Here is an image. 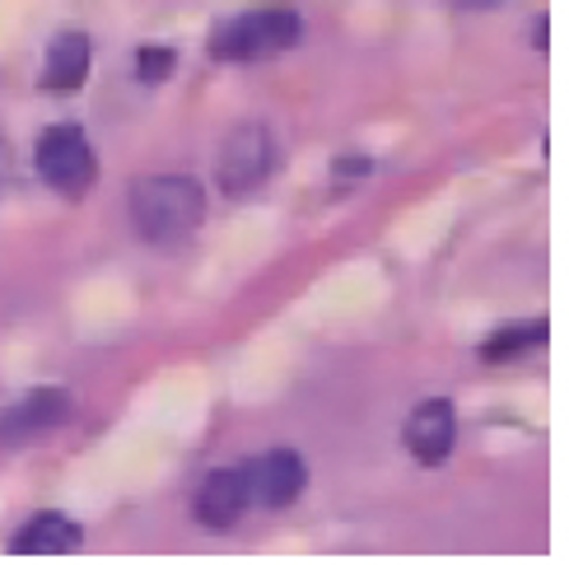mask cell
<instances>
[{
    "instance_id": "cell-9",
    "label": "cell",
    "mask_w": 569,
    "mask_h": 565,
    "mask_svg": "<svg viewBox=\"0 0 569 565\" xmlns=\"http://www.w3.org/2000/svg\"><path fill=\"white\" fill-rule=\"evenodd\" d=\"M89 57H93V47H89L84 33H76V29L57 33L52 47H47V61H42L38 85H42V89H52V93L80 89V85L89 80Z\"/></svg>"
},
{
    "instance_id": "cell-11",
    "label": "cell",
    "mask_w": 569,
    "mask_h": 565,
    "mask_svg": "<svg viewBox=\"0 0 569 565\" xmlns=\"http://www.w3.org/2000/svg\"><path fill=\"white\" fill-rule=\"evenodd\" d=\"M541 341H547V323H513V327L495 333V337L481 346V360L500 365V360L523 356V350H532V346H541Z\"/></svg>"
},
{
    "instance_id": "cell-6",
    "label": "cell",
    "mask_w": 569,
    "mask_h": 565,
    "mask_svg": "<svg viewBox=\"0 0 569 565\" xmlns=\"http://www.w3.org/2000/svg\"><path fill=\"white\" fill-rule=\"evenodd\" d=\"M303 482H308V467L295 449H271L248 463V496L262 509L295 505L303 496Z\"/></svg>"
},
{
    "instance_id": "cell-2",
    "label": "cell",
    "mask_w": 569,
    "mask_h": 565,
    "mask_svg": "<svg viewBox=\"0 0 569 565\" xmlns=\"http://www.w3.org/2000/svg\"><path fill=\"white\" fill-rule=\"evenodd\" d=\"M303 38V19L290 6H257L243 10L224 23H216L210 33V57L216 61H262L276 52H290Z\"/></svg>"
},
{
    "instance_id": "cell-14",
    "label": "cell",
    "mask_w": 569,
    "mask_h": 565,
    "mask_svg": "<svg viewBox=\"0 0 569 565\" xmlns=\"http://www.w3.org/2000/svg\"><path fill=\"white\" fill-rule=\"evenodd\" d=\"M453 6H458V10H495L500 0H453Z\"/></svg>"
},
{
    "instance_id": "cell-4",
    "label": "cell",
    "mask_w": 569,
    "mask_h": 565,
    "mask_svg": "<svg viewBox=\"0 0 569 565\" xmlns=\"http://www.w3.org/2000/svg\"><path fill=\"white\" fill-rule=\"evenodd\" d=\"M220 192L224 197H248L276 174V136L262 122L233 127L220 146Z\"/></svg>"
},
{
    "instance_id": "cell-3",
    "label": "cell",
    "mask_w": 569,
    "mask_h": 565,
    "mask_svg": "<svg viewBox=\"0 0 569 565\" xmlns=\"http://www.w3.org/2000/svg\"><path fill=\"white\" fill-rule=\"evenodd\" d=\"M33 159H38L42 182L52 187V192H61V197H84L89 187L99 182V155H93L84 131L70 127V122L47 127Z\"/></svg>"
},
{
    "instance_id": "cell-8",
    "label": "cell",
    "mask_w": 569,
    "mask_h": 565,
    "mask_svg": "<svg viewBox=\"0 0 569 565\" xmlns=\"http://www.w3.org/2000/svg\"><path fill=\"white\" fill-rule=\"evenodd\" d=\"M453 439H458V416L448 397H430L407 416V449L416 463L425 467H439L448 454H453Z\"/></svg>"
},
{
    "instance_id": "cell-13",
    "label": "cell",
    "mask_w": 569,
    "mask_h": 565,
    "mask_svg": "<svg viewBox=\"0 0 569 565\" xmlns=\"http://www.w3.org/2000/svg\"><path fill=\"white\" fill-rule=\"evenodd\" d=\"M337 174L341 178H365L369 174V159H360V155H355V159H337Z\"/></svg>"
},
{
    "instance_id": "cell-1",
    "label": "cell",
    "mask_w": 569,
    "mask_h": 565,
    "mask_svg": "<svg viewBox=\"0 0 569 565\" xmlns=\"http://www.w3.org/2000/svg\"><path fill=\"white\" fill-rule=\"evenodd\" d=\"M206 220V192L197 178H140L131 187V225L146 244L169 248Z\"/></svg>"
},
{
    "instance_id": "cell-7",
    "label": "cell",
    "mask_w": 569,
    "mask_h": 565,
    "mask_svg": "<svg viewBox=\"0 0 569 565\" xmlns=\"http://www.w3.org/2000/svg\"><path fill=\"white\" fill-rule=\"evenodd\" d=\"M252 505L248 496V467H216L197 490V524L210 533H229Z\"/></svg>"
},
{
    "instance_id": "cell-12",
    "label": "cell",
    "mask_w": 569,
    "mask_h": 565,
    "mask_svg": "<svg viewBox=\"0 0 569 565\" xmlns=\"http://www.w3.org/2000/svg\"><path fill=\"white\" fill-rule=\"evenodd\" d=\"M173 66H178V52H173V47H140L136 76H140V85H159V80H169V76H173Z\"/></svg>"
},
{
    "instance_id": "cell-5",
    "label": "cell",
    "mask_w": 569,
    "mask_h": 565,
    "mask_svg": "<svg viewBox=\"0 0 569 565\" xmlns=\"http://www.w3.org/2000/svg\"><path fill=\"white\" fill-rule=\"evenodd\" d=\"M70 416V393L66 388H33L23 393L10 412H0V449L10 444H29L47 430H57Z\"/></svg>"
},
{
    "instance_id": "cell-10",
    "label": "cell",
    "mask_w": 569,
    "mask_h": 565,
    "mask_svg": "<svg viewBox=\"0 0 569 565\" xmlns=\"http://www.w3.org/2000/svg\"><path fill=\"white\" fill-rule=\"evenodd\" d=\"M80 543H84V528L76 519H66V514H38V519H29L14 533L10 552H19V556H66Z\"/></svg>"
}]
</instances>
